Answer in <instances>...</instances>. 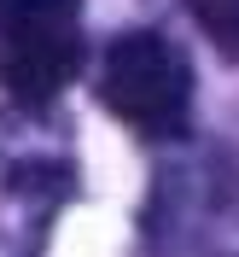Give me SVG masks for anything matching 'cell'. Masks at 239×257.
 <instances>
[{"label":"cell","mask_w":239,"mask_h":257,"mask_svg":"<svg viewBox=\"0 0 239 257\" xmlns=\"http://www.w3.org/2000/svg\"><path fill=\"white\" fill-rule=\"evenodd\" d=\"M192 12L227 53H239V0H192Z\"/></svg>","instance_id":"cell-3"},{"label":"cell","mask_w":239,"mask_h":257,"mask_svg":"<svg viewBox=\"0 0 239 257\" xmlns=\"http://www.w3.org/2000/svg\"><path fill=\"white\" fill-rule=\"evenodd\" d=\"M82 64V0H0V88L47 105Z\"/></svg>","instance_id":"cell-2"},{"label":"cell","mask_w":239,"mask_h":257,"mask_svg":"<svg viewBox=\"0 0 239 257\" xmlns=\"http://www.w3.org/2000/svg\"><path fill=\"white\" fill-rule=\"evenodd\" d=\"M99 99L152 141H175L192 123V64L158 30L117 35L99 59Z\"/></svg>","instance_id":"cell-1"}]
</instances>
